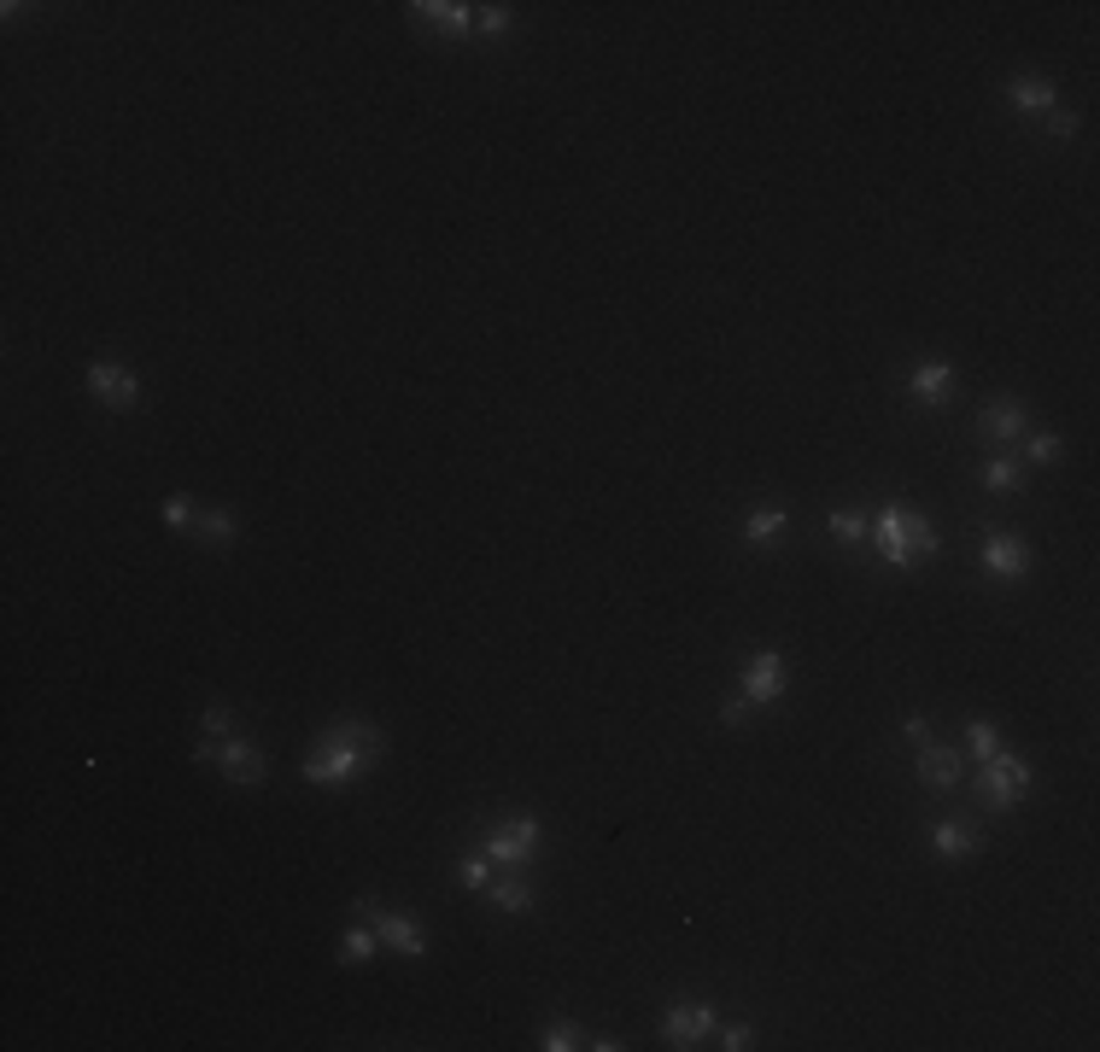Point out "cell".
Listing matches in <instances>:
<instances>
[{"mask_svg":"<svg viewBox=\"0 0 1100 1052\" xmlns=\"http://www.w3.org/2000/svg\"><path fill=\"white\" fill-rule=\"evenodd\" d=\"M961 754L954 749H943V742H920V778L931 783V790H954L961 783Z\"/></svg>","mask_w":1100,"mask_h":1052,"instance_id":"obj_14","label":"cell"},{"mask_svg":"<svg viewBox=\"0 0 1100 1052\" xmlns=\"http://www.w3.org/2000/svg\"><path fill=\"white\" fill-rule=\"evenodd\" d=\"M785 685H790V667H785L779 649L749 655V667H744V701H749V708H761V701H779Z\"/></svg>","mask_w":1100,"mask_h":1052,"instance_id":"obj_7","label":"cell"},{"mask_svg":"<svg viewBox=\"0 0 1100 1052\" xmlns=\"http://www.w3.org/2000/svg\"><path fill=\"white\" fill-rule=\"evenodd\" d=\"M492 906H498V913H509V918H521L527 906H533V889H527L521 877H498L492 883Z\"/></svg>","mask_w":1100,"mask_h":1052,"instance_id":"obj_21","label":"cell"},{"mask_svg":"<svg viewBox=\"0 0 1100 1052\" xmlns=\"http://www.w3.org/2000/svg\"><path fill=\"white\" fill-rule=\"evenodd\" d=\"M966 742H972L977 760H989L995 749H1002V742H995V726H984V719H972V726H966Z\"/></svg>","mask_w":1100,"mask_h":1052,"instance_id":"obj_27","label":"cell"},{"mask_svg":"<svg viewBox=\"0 0 1100 1052\" xmlns=\"http://www.w3.org/2000/svg\"><path fill=\"white\" fill-rule=\"evenodd\" d=\"M89 392L106 409H135L141 404V381H135V368H124V363H89Z\"/></svg>","mask_w":1100,"mask_h":1052,"instance_id":"obj_9","label":"cell"},{"mask_svg":"<svg viewBox=\"0 0 1100 1052\" xmlns=\"http://www.w3.org/2000/svg\"><path fill=\"white\" fill-rule=\"evenodd\" d=\"M1042 129H1048L1054 140H1071V135H1077V112H1059V106H1054V112L1042 117Z\"/></svg>","mask_w":1100,"mask_h":1052,"instance_id":"obj_30","label":"cell"},{"mask_svg":"<svg viewBox=\"0 0 1100 1052\" xmlns=\"http://www.w3.org/2000/svg\"><path fill=\"white\" fill-rule=\"evenodd\" d=\"M785 527H790L785 509H756L744 521V544H772V539H785Z\"/></svg>","mask_w":1100,"mask_h":1052,"instance_id":"obj_19","label":"cell"},{"mask_svg":"<svg viewBox=\"0 0 1100 1052\" xmlns=\"http://www.w3.org/2000/svg\"><path fill=\"white\" fill-rule=\"evenodd\" d=\"M984 433H989L995 445H1013V439H1025V433H1030L1025 404H1018V398H995V404L984 409Z\"/></svg>","mask_w":1100,"mask_h":1052,"instance_id":"obj_13","label":"cell"},{"mask_svg":"<svg viewBox=\"0 0 1100 1052\" xmlns=\"http://www.w3.org/2000/svg\"><path fill=\"white\" fill-rule=\"evenodd\" d=\"M165 521H170L176 532H194V521H199V509H194L188 498H165Z\"/></svg>","mask_w":1100,"mask_h":1052,"instance_id":"obj_28","label":"cell"},{"mask_svg":"<svg viewBox=\"0 0 1100 1052\" xmlns=\"http://www.w3.org/2000/svg\"><path fill=\"white\" fill-rule=\"evenodd\" d=\"M375 760H381V731L370 719H340V726H329L311 742V754L299 760V778L304 783H352Z\"/></svg>","mask_w":1100,"mask_h":1052,"instance_id":"obj_1","label":"cell"},{"mask_svg":"<svg viewBox=\"0 0 1100 1052\" xmlns=\"http://www.w3.org/2000/svg\"><path fill=\"white\" fill-rule=\"evenodd\" d=\"M381 954V936H375V924L363 930V924H352V930L340 936V965H370Z\"/></svg>","mask_w":1100,"mask_h":1052,"instance_id":"obj_18","label":"cell"},{"mask_svg":"<svg viewBox=\"0 0 1100 1052\" xmlns=\"http://www.w3.org/2000/svg\"><path fill=\"white\" fill-rule=\"evenodd\" d=\"M977 842H984V836H977L972 824L943 819V824L931 831V854H936V860H966V854H977Z\"/></svg>","mask_w":1100,"mask_h":1052,"instance_id":"obj_16","label":"cell"},{"mask_svg":"<svg viewBox=\"0 0 1100 1052\" xmlns=\"http://www.w3.org/2000/svg\"><path fill=\"white\" fill-rule=\"evenodd\" d=\"M194 539H199V544H211V550H222V544H235V539H240V521H235L229 509H199Z\"/></svg>","mask_w":1100,"mask_h":1052,"instance_id":"obj_17","label":"cell"},{"mask_svg":"<svg viewBox=\"0 0 1100 1052\" xmlns=\"http://www.w3.org/2000/svg\"><path fill=\"white\" fill-rule=\"evenodd\" d=\"M872 544L884 550L890 567H907L913 555H936V550H943L936 527L925 521V514L902 509V503H884V509H879V521H872Z\"/></svg>","mask_w":1100,"mask_h":1052,"instance_id":"obj_2","label":"cell"},{"mask_svg":"<svg viewBox=\"0 0 1100 1052\" xmlns=\"http://www.w3.org/2000/svg\"><path fill=\"white\" fill-rule=\"evenodd\" d=\"M475 24H480L486 35H504V30H509V7H475Z\"/></svg>","mask_w":1100,"mask_h":1052,"instance_id":"obj_29","label":"cell"},{"mask_svg":"<svg viewBox=\"0 0 1100 1052\" xmlns=\"http://www.w3.org/2000/svg\"><path fill=\"white\" fill-rule=\"evenodd\" d=\"M533 848H539V819H533V813H516V819L492 824V831H486V842H480V854L492 860V865H509V872L533 860Z\"/></svg>","mask_w":1100,"mask_h":1052,"instance_id":"obj_3","label":"cell"},{"mask_svg":"<svg viewBox=\"0 0 1100 1052\" xmlns=\"http://www.w3.org/2000/svg\"><path fill=\"white\" fill-rule=\"evenodd\" d=\"M984 573H989L995 585L1025 580V573H1030V544L1013 539V532H989V539H984Z\"/></svg>","mask_w":1100,"mask_h":1052,"instance_id":"obj_8","label":"cell"},{"mask_svg":"<svg viewBox=\"0 0 1100 1052\" xmlns=\"http://www.w3.org/2000/svg\"><path fill=\"white\" fill-rule=\"evenodd\" d=\"M977 778H984V795L995 801V808H1018V801L1030 795V767L1018 754H1007V749L977 760Z\"/></svg>","mask_w":1100,"mask_h":1052,"instance_id":"obj_5","label":"cell"},{"mask_svg":"<svg viewBox=\"0 0 1100 1052\" xmlns=\"http://www.w3.org/2000/svg\"><path fill=\"white\" fill-rule=\"evenodd\" d=\"M357 918H370L375 936H381V947H393V954H404V959H422V954H427V936H422L416 918L386 913V906H375V900H357Z\"/></svg>","mask_w":1100,"mask_h":1052,"instance_id":"obj_6","label":"cell"},{"mask_svg":"<svg viewBox=\"0 0 1100 1052\" xmlns=\"http://www.w3.org/2000/svg\"><path fill=\"white\" fill-rule=\"evenodd\" d=\"M1025 457L1030 462H1059V439L1054 433H1025Z\"/></svg>","mask_w":1100,"mask_h":1052,"instance_id":"obj_26","label":"cell"},{"mask_svg":"<svg viewBox=\"0 0 1100 1052\" xmlns=\"http://www.w3.org/2000/svg\"><path fill=\"white\" fill-rule=\"evenodd\" d=\"M662 1035H667V1046H691V1041L715 1035V1012L708 1006H667Z\"/></svg>","mask_w":1100,"mask_h":1052,"instance_id":"obj_11","label":"cell"},{"mask_svg":"<svg viewBox=\"0 0 1100 1052\" xmlns=\"http://www.w3.org/2000/svg\"><path fill=\"white\" fill-rule=\"evenodd\" d=\"M457 877H463V889H486V883H492V860H486V854H468V860L457 865Z\"/></svg>","mask_w":1100,"mask_h":1052,"instance_id":"obj_25","label":"cell"},{"mask_svg":"<svg viewBox=\"0 0 1100 1052\" xmlns=\"http://www.w3.org/2000/svg\"><path fill=\"white\" fill-rule=\"evenodd\" d=\"M907 398H913V404H931V409L948 404V398H954V368L936 363V357H931V363H913V368H907Z\"/></svg>","mask_w":1100,"mask_h":1052,"instance_id":"obj_10","label":"cell"},{"mask_svg":"<svg viewBox=\"0 0 1100 1052\" xmlns=\"http://www.w3.org/2000/svg\"><path fill=\"white\" fill-rule=\"evenodd\" d=\"M422 24H434L439 35H468L475 30V7H463V0H416L411 7Z\"/></svg>","mask_w":1100,"mask_h":1052,"instance_id":"obj_12","label":"cell"},{"mask_svg":"<svg viewBox=\"0 0 1100 1052\" xmlns=\"http://www.w3.org/2000/svg\"><path fill=\"white\" fill-rule=\"evenodd\" d=\"M194 760H206V767H222V778H235V783H263V754H258V742L252 737H222V742H199L194 749Z\"/></svg>","mask_w":1100,"mask_h":1052,"instance_id":"obj_4","label":"cell"},{"mask_svg":"<svg viewBox=\"0 0 1100 1052\" xmlns=\"http://www.w3.org/2000/svg\"><path fill=\"white\" fill-rule=\"evenodd\" d=\"M831 532H838L843 544H866L872 539V521H866V514H854V509H838V514H831Z\"/></svg>","mask_w":1100,"mask_h":1052,"instance_id":"obj_22","label":"cell"},{"mask_svg":"<svg viewBox=\"0 0 1100 1052\" xmlns=\"http://www.w3.org/2000/svg\"><path fill=\"white\" fill-rule=\"evenodd\" d=\"M720 1046H726V1052H749V1046H756V1029H749V1023H731V1029H720Z\"/></svg>","mask_w":1100,"mask_h":1052,"instance_id":"obj_31","label":"cell"},{"mask_svg":"<svg viewBox=\"0 0 1100 1052\" xmlns=\"http://www.w3.org/2000/svg\"><path fill=\"white\" fill-rule=\"evenodd\" d=\"M913 742H931V726H925V719H907V726H902Z\"/></svg>","mask_w":1100,"mask_h":1052,"instance_id":"obj_32","label":"cell"},{"mask_svg":"<svg viewBox=\"0 0 1100 1052\" xmlns=\"http://www.w3.org/2000/svg\"><path fill=\"white\" fill-rule=\"evenodd\" d=\"M1007 100H1013L1018 112H1030V117H1048V112L1059 106V94H1054L1048 76H1013V82H1007Z\"/></svg>","mask_w":1100,"mask_h":1052,"instance_id":"obj_15","label":"cell"},{"mask_svg":"<svg viewBox=\"0 0 1100 1052\" xmlns=\"http://www.w3.org/2000/svg\"><path fill=\"white\" fill-rule=\"evenodd\" d=\"M222 737H235V714L222 701H211L206 719H199V742H222Z\"/></svg>","mask_w":1100,"mask_h":1052,"instance_id":"obj_23","label":"cell"},{"mask_svg":"<svg viewBox=\"0 0 1100 1052\" xmlns=\"http://www.w3.org/2000/svg\"><path fill=\"white\" fill-rule=\"evenodd\" d=\"M984 486L995 491V498H1013V491H1025V473H1018L1013 457H989L984 462Z\"/></svg>","mask_w":1100,"mask_h":1052,"instance_id":"obj_20","label":"cell"},{"mask_svg":"<svg viewBox=\"0 0 1100 1052\" xmlns=\"http://www.w3.org/2000/svg\"><path fill=\"white\" fill-rule=\"evenodd\" d=\"M539 1046H544V1052H574V1046H585V1035H580L574 1023H544Z\"/></svg>","mask_w":1100,"mask_h":1052,"instance_id":"obj_24","label":"cell"}]
</instances>
